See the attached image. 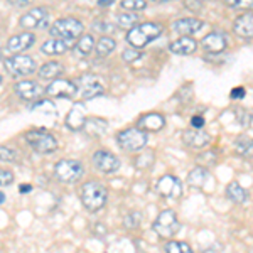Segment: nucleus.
I'll list each match as a JSON object with an SVG mask.
<instances>
[{"label":"nucleus","instance_id":"37998d69","mask_svg":"<svg viewBox=\"0 0 253 253\" xmlns=\"http://www.w3.org/2000/svg\"><path fill=\"white\" fill-rule=\"evenodd\" d=\"M112 2H113V0H98V5H100V7H108V5H112Z\"/></svg>","mask_w":253,"mask_h":253},{"label":"nucleus","instance_id":"393cba45","mask_svg":"<svg viewBox=\"0 0 253 253\" xmlns=\"http://www.w3.org/2000/svg\"><path fill=\"white\" fill-rule=\"evenodd\" d=\"M226 196L230 201L236 203V205H242V203H245L248 199V191L240 186V182L233 181L226 186Z\"/></svg>","mask_w":253,"mask_h":253},{"label":"nucleus","instance_id":"4be33fe9","mask_svg":"<svg viewBox=\"0 0 253 253\" xmlns=\"http://www.w3.org/2000/svg\"><path fill=\"white\" fill-rule=\"evenodd\" d=\"M182 138H184L186 145L193 147V149H203V147H206L211 142V137L208 135L206 132H203V130H196V128L184 132Z\"/></svg>","mask_w":253,"mask_h":253},{"label":"nucleus","instance_id":"6ab92c4d","mask_svg":"<svg viewBox=\"0 0 253 253\" xmlns=\"http://www.w3.org/2000/svg\"><path fill=\"white\" fill-rule=\"evenodd\" d=\"M84 124H86V110L81 103H75L66 117V125L71 130H81L84 128Z\"/></svg>","mask_w":253,"mask_h":253},{"label":"nucleus","instance_id":"c85d7f7f","mask_svg":"<svg viewBox=\"0 0 253 253\" xmlns=\"http://www.w3.org/2000/svg\"><path fill=\"white\" fill-rule=\"evenodd\" d=\"M137 14L135 12H122V14L117 15V24L122 27V29H132V27L137 26Z\"/></svg>","mask_w":253,"mask_h":253},{"label":"nucleus","instance_id":"39448f33","mask_svg":"<svg viewBox=\"0 0 253 253\" xmlns=\"http://www.w3.org/2000/svg\"><path fill=\"white\" fill-rule=\"evenodd\" d=\"M147 140H149L147 132L137 128V126H130L126 130H122L117 135V144L125 152H135V150L144 149L147 145Z\"/></svg>","mask_w":253,"mask_h":253},{"label":"nucleus","instance_id":"e433bc0d","mask_svg":"<svg viewBox=\"0 0 253 253\" xmlns=\"http://www.w3.org/2000/svg\"><path fill=\"white\" fill-rule=\"evenodd\" d=\"M14 182V172L5 169H0V187H7Z\"/></svg>","mask_w":253,"mask_h":253},{"label":"nucleus","instance_id":"4c0bfd02","mask_svg":"<svg viewBox=\"0 0 253 253\" xmlns=\"http://www.w3.org/2000/svg\"><path fill=\"white\" fill-rule=\"evenodd\" d=\"M122 58H124L126 63H133V61L140 59V52L137 51V49H130V51H125L124 54H122Z\"/></svg>","mask_w":253,"mask_h":253},{"label":"nucleus","instance_id":"2eb2a0df","mask_svg":"<svg viewBox=\"0 0 253 253\" xmlns=\"http://www.w3.org/2000/svg\"><path fill=\"white\" fill-rule=\"evenodd\" d=\"M201 46H203V49H205L206 52H213V54L223 52L224 49H226V46H228L226 36H224L223 32L213 31V32H210V34L203 38Z\"/></svg>","mask_w":253,"mask_h":253},{"label":"nucleus","instance_id":"f257e3e1","mask_svg":"<svg viewBox=\"0 0 253 253\" xmlns=\"http://www.w3.org/2000/svg\"><path fill=\"white\" fill-rule=\"evenodd\" d=\"M162 32H164V29L157 22L137 24L135 27H132L126 32V41L133 49H144L149 42H152L159 36H162Z\"/></svg>","mask_w":253,"mask_h":253},{"label":"nucleus","instance_id":"bb28decb","mask_svg":"<svg viewBox=\"0 0 253 253\" xmlns=\"http://www.w3.org/2000/svg\"><path fill=\"white\" fill-rule=\"evenodd\" d=\"M93 49H95V39H93L91 34H84V36H81V39L76 42L75 52L83 58V56H88Z\"/></svg>","mask_w":253,"mask_h":253},{"label":"nucleus","instance_id":"9b49d317","mask_svg":"<svg viewBox=\"0 0 253 253\" xmlns=\"http://www.w3.org/2000/svg\"><path fill=\"white\" fill-rule=\"evenodd\" d=\"M49 22V14L44 7H36V9L27 10L26 14L20 17L19 24L20 27L31 31V29H41Z\"/></svg>","mask_w":253,"mask_h":253},{"label":"nucleus","instance_id":"ea45409f","mask_svg":"<svg viewBox=\"0 0 253 253\" xmlns=\"http://www.w3.org/2000/svg\"><path fill=\"white\" fill-rule=\"evenodd\" d=\"M191 125H193L196 130H203V126H205V118L196 115V117L191 118Z\"/></svg>","mask_w":253,"mask_h":253},{"label":"nucleus","instance_id":"a18cd8bd","mask_svg":"<svg viewBox=\"0 0 253 253\" xmlns=\"http://www.w3.org/2000/svg\"><path fill=\"white\" fill-rule=\"evenodd\" d=\"M3 201H5V194H3V193H0V205H2Z\"/></svg>","mask_w":253,"mask_h":253},{"label":"nucleus","instance_id":"f8f14e48","mask_svg":"<svg viewBox=\"0 0 253 253\" xmlns=\"http://www.w3.org/2000/svg\"><path fill=\"white\" fill-rule=\"evenodd\" d=\"M157 193L162 198H179L182 194V184L177 177L167 174L157 181Z\"/></svg>","mask_w":253,"mask_h":253},{"label":"nucleus","instance_id":"cd10ccee","mask_svg":"<svg viewBox=\"0 0 253 253\" xmlns=\"http://www.w3.org/2000/svg\"><path fill=\"white\" fill-rule=\"evenodd\" d=\"M115 47H117V42L112 38H108V36L101 38L95 44V51H96V54L100 56V58H105V56L112 54V52L115 51Z\"/></svg>","mask_w":253,"mask_h":253},{"label":"nucleus","instance_id":"79ce46f5","mask_svg":"<svg viewBox=\"0 0 253 253\" xmlns=\"http://www.w3.org/2000/svg\"><path fill=\"white\" fill-rule=\"evenodd\" d=\"M7 2L10 3V5L14 7H27L32 3V0H7Z\"/></svg>","mask_w":253,"mask_h":253},{"label":"nucleus","instance_id":"de8ad7c7","mask_svg":"<svg viewBox=\"0 0 253 253\" xmlns=\"http://www.w3.org/2000/svg\"><path fill=\"white\" fill-rule=\"evenodd\" d=\"M0 56H2V47H0Z\"/></svg>","mask_w":253,"mask_h":253},{"label":"nucleus","instance_id":"dca6fc26","mask_svg":"<svg viewBox=\"0 0 253 253\" xmlns=\"http://www.w3.org/2000/svg\"><path fill=\"white\" fill-rule=\"evenodd\" d=\"M36 41V36L32 32H22V34L12 36V38L7 41V51L14 52V54H20L22 51L29 49Z\"/></svg>","mask_w":253,"mask_h":253},{"label":"nucleus","instance_id":"58836bf2","mask_svg":"<svg viewBox=\"0 0 253 253\" xmlns=\"http://www.w3.org/2000/svg\"><path fill=\"white\" fill-rule=\"evenodd\" d=\"M199 161H203V167H208L216 161V154L214 152H206V154H203V156H199Z\"/></svg>","mask_w":253,"mask_h":253},{"label":"nucleus","instance_id":"f3484780","mask_svg":"<svg viewBox=\"0 0 253 253\" xmlns=\"http://www.w3.org/2000/svg\"><path fill=\"white\" fill-rule=\"evenodd\" d=\"M203 26H205V24H203V20H199V19L182 17L172 24V29L181 36H191V34H194V32H198Z\"/></svg>","mask_w":253,"mask_h":253},{"label":"nucleus","instance_id":"1a4fd4ad","mask_svg":"<svg viewBox=\"0 0 253 253\" xmlns=\"http://www.w3.org/2000/svg\"><path fill=\"white\" fill-rule=\"evenodd\" d=\"M91 162H93V166L103 174H113L122 167L120 159H118L115 154L108 152V150H96L91 157Z\"/></svg>","mask_w":253,"mask_h":253},{"label":"nucleus","instance_id":"473e14b6","mask_svg":"<svg viewBox=\"0 0 253 253\" xmlns=\"http://www.w3.org/2000/svg\"><path fill=\"white\" fill-rule=\"evenodd\" d=\"M0 161L2 162H17L19 161V152L15 149H10L7 145L0 147Z\"/></svg>","mask_w":253,"mask_h":253},{"label":"nucleus","instance_id":"c9c22d12","mask_svg":"<svg viewBox=\"0 0 253 253\" xmlns=\"http://www.w3.org/2000/svg\"><path fill=\"white\" fill-rule=\"evenodd\" d=\"M140 219H142L140 213H130V214L125 216L124 224H125V228H128V230H133V228H138Z\"/></svg>","mask_w":253,"mask_h":253},{"label":"nucleus","instance_id":"49530a36","mask_svg":"<svg viewBox=\"0 0 253 253\" xmlns=\"http://www.w3.org/2000/svg\"><path fill=\"white\" fill-rule=\"evenodd\" d=\"M152 2H157V3H164V2H172V0H152Z\"/></svg>","mask_w":253,"mask_h":253},{"label":"nucleus","instance_id":"412c9836","mask_svg":"<svg viewBox=\"0 0 253 253\" xmlns=\"http://www.w3.org/2000/svg\"><path fill=\"white\" fill-rule=\"evenodd\" d=\"M71 42L73 41H63V39H54L51 38L46 42H42L41 46V51L47 56H58V54H64L66 51L71 49Z\"/></svg>","mask_w":253,"mask_h":253},{"label":"nucleus","instance_id":"2f4dec72","mask_svg":"<svg viewBox=\"0 0 253 253\" xmlns=\"http://www.w3.org/2000/svg\"><path fill=\"white\" fill-rule=\"evenodd\" d=\"M166 253H193V248L186 242H169L166 245Z\"/></svg>","mask_w":253,"mask_h":253},{"label":"nucleus","instance_id":"c03bdc74","mask_svg":"<svg viewBox=\"0 0 253 253\" xmlns=\"http://www.w3.org/2000/svg\"><path fill=\"white\" fill-rule=\"evenodd\" d=\"M26 191H31V186H20V193H26Z\"/></svg>","mask_w":253,"mask_h":253},{"label":"nucleus","instance_id":"f03ea898","mask_svg":"<svg viewBox=\"0 0 253 253\" xmlns=\"http://www.w3.org/2000/svg\"><path fill=\"white\" fill-rule=\"evenodd\" d=\"M81 203L88 211L95 213L100 211L101 208H105L108 201V191L103 184L96 181H86L81 186Z\"/></svg>","mask_w":253,"mask_h":253},{"label":"nucleus","instance_id":"8fccbe9b","mask_svg":"<svg viewBox=\"0 0 253 253\" xmlns=\"http://www.w3.org/2000/svg\"><path fill=\"white\" fill-rule=\"evenodd\" d=\"M252 253H253V252H252Z\"/></svg>","mask_w":253,"mask_h":253},{"label":"nucleus","instance_id":"423d86ee","mask_svg":"<svg viewBox=\"0 0 253 253\" xmlns=\"http://www.w3.org/2000/svg\"><path fill=\"white\" fill-rule=\"evenodd\" d=\"M26 142L38 154H51L58 149L56 137L49 132H44V130H29L26 133Z\"/></svg>","mask_w":253,"mask_h":253},{"label":"nucleus","instance_id":"4468645a","mask_svg":"<svg viewBox=\"0 0 253 253\" xmlns=\"http://www.w3.org/2000/svg\"><path fill=\"white\" fill-rule=\"evenodd\" d=\"M15 93H17L19 98L22 100L29 101V100H36L44 93V89L41 88V84L38 81H32V80H22L19 83H15Z\"/></svg>","mask_w":253,"mask_h":253},{"label":"nucleus","instance_id":"a878e982","mask_svg":"<svg viewBox=\"0 0 253 253\" xmlns=\"http://www.w3.org/2000/svg\"><path fill=\"white\" fill-rule=\"evenodd\" d=\"M206 179H208V169L203 166H198L187 174V184L194 186V187H203Z\"/></svg>","mask_w":253,"mask_h":253},{"label":"nucleus","instance_id":"aec40b11","mask_svg":"<svg viewBox=\"0 0 253 253\" xmlns=\"http://www.w3.org/2000/svg\"><path fill=\"white\" fill-rule=\"evenodd\" d=\"M233 31L236 36H240V38H243V39L253 38V14L252 12L236 17L233 24Z\"/></svg>","mask_w":253,"mask_h":253},{"label":"nucleus","instance_id":"0eeeda50","mask_svg":"<svg viewBox=\"0 0 253 253\" xmlns=\"http://www.w3.org/2000/svg\"><path fill=\"white\" fill-rule=\"evenodd\" d=\"M3 66H5L7 73L14 78H20V76H29L31 73L36 71L38 64L31 56L26 54H14L10 58L3 61Z\"/></svg>","mask_w":253,"mask_h":253},{"label":"nucleus","instance_id":"7ed1b4c3","mask_svg":"<svg viewBox=\"0 0 253 253\" xmlns=\"http://www.w3.org/2000/svg\"><path fill=\"white\" fill-rule=\"evenodd\" d=\"M84 31V26L75 17H63L58 19L49 29V34L54 39L63 41H75L81 38V32Z\"/></svg>","mask_w":253,"mask_h":253},{"label":"nucleus","instance_id":"b1692460","mask_svg":"<svg viewBox=\"0 0 253 253\" xmlns=\"http://www.w3.org/2000/svg\"><path fill=\"white\" fill-rule=\"evenodd\" d=\"M64 73V66L58 61H51V63L42 64L38 73V76L41 80H58L61 75Z\"/></svg>","mask_w":253,"mask_h":253},{"label":"nucleus","instance_id":"9d476101","mask_svg":"<svg viewBox=\"0 0 253 253\" xmlns=\"http://www.w3.org/2000/svg\"><path fill=\"white\" fill-rule=\"evenodd\" d=\"M78 89L81 91V96L84 100H89V98H95V96H100L105 93V84L98 76L95 75H83L81 78L78 80Z\"/></svg>","mask_w":253,"mask_h":253},{"label":"nucleus","instance_id":"72a5a7b5","mask_svg":"<svg viewBox=\"0 0 253 253\" xmlns=\"http://www.w3.org/2000/svg\"><path fill=\"white\" fill-rule=\"evenodd\" d=\"M154 164V154L152 152H145V154H138L135 157V166L138 169H150V166Z\"/></svg>","mask_w":253,"mask_h":253},{"label":"nucleus","instance_id":"f704fd0d","mask_svg":"<svg viewBox=\"0 0 253 253\" xmlns=\"http://www.w3.org/2000/svg\"><path fill=\"white\" fill-rule=\"evenodd\" d=\"M226 3L231 9L253 10V0H226Z\"/></svg>","mask_w":253,"mask_h":253},{"label":"nucleus","instance_id":"a211bd4d","mask_svg":"<svg viewBox=\"0 0 253 253\" xmlns=\"http://www.w3.org/2000/svg\"><path fill=\"white\" fill-rule=\"evenodd\" d=\"M164 117L159 115V113H147L137 122V128L144 130V132H159L161 128H164Z\"/></svg>","mask_w":253,"mask_h":253},{"label":"nucleus","instance_id":"09e8293b","mask_svg":"<svg viewBox=\"0 0 253 253\" xmlns=\"http://www.w3.org/2000/svg\"><path fill=\"white\" fill-rule=\"evenodd\" d=\"M0 84H2V76H0Z\"/></svg>","mask_w":253,"mask_h":253},{"label":"nucleus","instance_id":"20e7f679","mask_svg":"<svg viewBox=\"0 0 253 253\" xmlns=\"http://www.w3.org/2000/svg\"><path fill=\"white\" fill-rule=\"evenodd\" d=\"M84 175V166L75 159H63L54 166V177L64 184H75Z\"/></svg>","mask_w":253,"mask_h":253},{"label":"nucleus","instance_id":"6e6552de","mask_svg":"<svg viewBox=\"0 0 253 253\" xmlns=\"http://www.w3.org/2000/svg\"><path fill=\"white\" fill-rule=\"evenodd\" d=\"M181 224H179L177 214L172 210H166L157 216V219L154 221V231L162 236V238H172L177 233Z\"/></svg>","mask_w":253,"mask_h":253},{"label":"nucleus","instance_id":"5701e85b","mask_svg":"<svg viewBox=\"0 0 253 253\" xmlns=\"http://www.w3.org/2000/svg\"><path fill=\"white\" fill-rule=\"evenodd\" d=\"M169 49L174 52V54L187 56V54H193V52H196V49H198V42H196L193 38H189V36H182L181 39L174 41V42L169 46Z\"/></svg>","mask_w":253,"mask_h":253},{"label":"nucleus","instance_id":"a19ab883","mask_svg":"<svg viewBox=\"0 0 253 253\" xmlns=\"http://www.w3.org/2000/svg\"><path fill=\"white\" fill-rule=\"evenodd\" d=\"M243 96H245V88L243 86L231 89V98H233V100H243Z\"/></svg>","mask_w":253,"mask_h":253},{"label":"nucleus","instance_id":"7c9ffc66","mask_svg":"<svg viewBox=\"0 0 253 253\" xmlns=\"http://www.w3.org/2000/svg\"><path fill=\"white\" fill-rule=\"evenodd\" d=\"M236 152L242 156L252 157L253 156V138H240L236 142Z\"/></svg>","mask_w":253,"mask_h":253},{"label":"nucleus","instance_id":"ddd939ff","mask_svg":"<svg viewBox=\"0 0 253 253\" xmlns=\"http://www.w3.org/2000/svg\"><path fill=\"white\" fill-rule=\"evenodd\" d=\"M46 93L54 98H73L78 93V86L75 81L69 80H54L46 88Z\"/></svg>","mask_w":253,"mask_h":253},{"label":"nucleus","instance_id":"c756f323","mask_svg":"<svg viewBox=\"0 0 253 253\" xmlns=\"http://www.w3.org/2000/svg\"><path fill=\"white\" fill-rule=\"evenodd\" d=\"M118 5L125 12H137L144 10L147 7V2L145 0H118Z\"/></svg>","mask_w":253,"mask_h":253}]
</instances>
